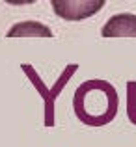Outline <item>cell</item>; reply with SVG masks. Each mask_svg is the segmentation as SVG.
<instances>
[{"label":"cell","instance_id":"7a4b0ae2","mask_svg":"<svg viewBox=\"0 0 136 147\" xmlns=\"http://www.w3.org/2000/svg\"><path fill=\"white\" fill-rule=\"evenodd\" d=\"M21 67H22V71L26 73V76L32 80V84L37 88V91L41 93V97H43V102H45V125L47 127H52L54 125V100H56L58 95H60V91L64 90V86L69 82V78L73 76V73L78 69V65H76V63L67 65V67L64 69V73L60 75V78L56 80V84H54L50 90H47V86L41 82V78L37 76V73L34 71L32 65L22 63Z\"/></svg>","mask_w":136,"mask_h":147},{"label":"cell","instance_id":"5b68a950","mask_svg":"<svg viewBox=\"0 0 136 147\" xmlns=\"http://www.w3.org/2000/svg\"><path fill=\"white\" fill-rule=\"evenodd\" d=\"M7 37H52V30L37 21H22L13 24L6 34Z\"/></svg>","mask_w":136,"mask_h":147},{"label":"cell","instance_id":"3957f363","mask_svg":"<svg viewBox=\"0 0 136 147\" xmlns=\"http://www.w3.org/2000/svg\"><path fill=\"white\" fill-rule=\"evenodd\" d=\"M50 6L65 21H82L99 13L104 7V0H52Z\"/></svg>","mask_w":136,"mask_h":147},{"label":"cell","instance_id":"277c9868","mask_svg":"<svg viewBox=\"0 0 136 147\" xmlns=\"http://www.w3.org/2000/svg\"><path fill=\"white\" fill-rule=\"evenodd\" d=\"M103 37H136V15L118 13L106 21L101 30Z\"/></svg>","mask_w":136,"mask_h":147},{"label":"cell","instance_id":"6da1fadb","mask_svg":"<svg viewBox=\"0 0 136 147\" xmlns=\"http://www.w3.org/2000/svg\"><path fill=\"white\" fill-rule=\"evenodd\" d=\"M99 102H116L119 104V97L116 88L106 80H88L80 84L73 99L76 117L90 127H101L110 123L118 112L101 106Z\"/></svg>","mask_w":136,"mask_h":147}]
</instances>
